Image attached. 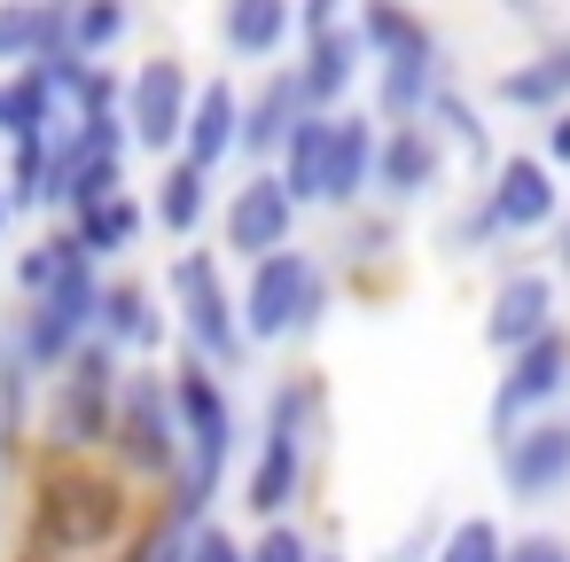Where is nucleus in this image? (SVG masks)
<instances>
[{"label": "nucleus", "mask_w": 570, "mask_h": 562, "mask_svg": "<svg viewBox=\"0 0 570 562\" xmlns=\"http://www.w3.org/2000/svg\"><path fill=\"white\" fill-rule=\"evenodd\" d=\"M321 461H328V383H321L313 367L274 375L266 398H258V422H250V461H243L235 507H243L250 523L305 515Z\"/></svg>", "instance_id": "f257e3e1"}, {"label": "nucleus", "mask_w": 570, "mask_h": 562, "mask_svg": "<svg viewBox=\"0 0 570 562\" xmlns=\"http://www.w3.org/2000/svg\"><path fill=\"white\" fill-rule=\"evenodd\" d=\"M173 398H180V469L157 492V507L188 531H204L235 484V469L250 461V422L235 398V375L204 367L196 352H173Z\"/></svg>", "instance_id": "f03ea898"}, {"label": "nucleus", "mask_w": 570, "mask_h": 562, "mask_svg": "<svg viewBox=\"0 0 570 562\" xmlns=\"http://www.w3.org/2000/svg\"><path fill=\"white\" fill-rule=\"evenodd\" d=\"M141 523V484H126L110 461H56L32 453L24 469V546L56 562H102Z\"/></svg>", "instance_id": "7ed1b4c3"}, {"label": "nucleus", "mask_w": 570, "mask_h": 562, "mask_svg": "<svg viewBox=\"0 0 570 562\" xmlns=\"http://www.w3.org/2000/svg\"><path fill=\"white\" fill-rule=\"evenodd\" d=\"M165 297H173V352H196L204 367L219 375H250L258 367V344L243 328V266L219 250V243H180L165 250Z\"/></svg>", "instance_id": "20e7f679"}, {"label": "nucleus", "mask_w": 570, "mask_h": 562, "mask_svg": "<svg viewBox=\"0 0 570 562\" xmlns=\"http://www.w3.org/2000/svg\"><path fill=\"white\" fill-rule=\"evenodd\" d=\"M336 297H344V282H336L328 250L289 243V250L243 266V328H250L258 352H305L328 328Z\"/></svg>", "instance_id": "39448f33"}, {"label": "nucleus", "mask_w": 570, "mask_h": 562, "mask_svg": "<svg viewBox=\"0 0 570 562\" xmlns=\"http://www.w3.org/2000/svg\"><path fill=\"white\" fill-rule=\"evenodd\" d=\"M126 352L110 336H87L56 375H48V406H40V453L56 461H110V430H118V391H126Z\"/></svg>", "instance_id": "423d86ee"}, {"label": "nucleus", "mask_w": 570, "mask_h": 562, "mask_svg": "<svg viewBox=\"0 0 570 562\" xmlns=\"http://www.w3.org/2000/svg\"><path fill=\"white\" fill-rule=\"evenodd\" d=\"M110 469L141 484L149 500L180 469V398H173V359H134L118 391V430H110Z\"/></svg>", "instance_id": "0eeeda50"}, {"label": "nucleus", "mask_w": 570, "mask_h": 562, "mask_svg": "<svg viewBox=\"0 0 570 562\" xmlns=\"http://www.w3.org/2000/svg\"><path fill=\"white\" fill-rule=\"evenodd\" d=\"M134 126L126 118H63L56 134V180H48V219H71L102 196L134 188Z\"/></svg>", "instance_id": "6e6552de"}, {"label": "nucleus", "mask_w": 570, "mask_h": 562, "mask_svg": "<svg viewBox=\"0 0 570 562\" xmlns=\"http://www.w3.org/2000/svg\"><path fill=\"white\" fill-rule=\"evenodd\" d=\"M297 227H305V204L282 188L274 165H235V172H227V196H219V227H212V243H219L235 266H258V258L289 250Z\"/></svg>", "instance_id": "1a4fd4ad"}, {"label": "nucleus", "mask_w": 570, "mask_h": 562, "mask_svg": "<svg viewBox=\"0 0 570 562\" xmlns=\"http://www.w3.org/2000/svg\"><path fill=\"white\" fill-rule=\"evenodd\" d=\"M102 282H110V266H79L71 282H56L48 297H24L17 313H9V344L40 367V375H56L87 336H102Z\"/></svg>", "instance_id": "9d476101"}, {"label": "nucleus", "mask_w": 570, "mask_h": 562, "mask_svg": "<svg viewBox=\"0 0 570 562\" xmlns=\"http://www.w3.org/2000/svg\"><path fill=\"white\" fill-rule=\"evenodd\" d=\"M196 63L180 48H149L126 63V126H134V149L149 165L180 157V134H188V110H196Z\"/></svg>", "instance_id": "9b49d317"}, {"label": "nucleus", "mask_w": 570, "mask_h": 562, "mask_svg": "<svg viewBox=\"0 0 570 562\" xmlns=\"http://www.w3.org/2000/svg\"><path fill=\"white\" fill-rule=\"evenodd\" d=\"M562 398H570V321H554L547 336H531L523 352H508V359H500L492 398H484V437H508L515 422L554 414Z\"/></svg>", "instance_id": "f8f14e48"}, {"label": "nucleus", "mask_w": 570, "mask_h": 562, "mask_svg": "<svg viewBox=\"0 0 570 562\" xmlns=\"http://www.w3.org/2000/svg\"><path fill=\"white\" fill-rule=\"evenodd\" d=\"M492 476L508 507H547L570 492V414H531L508 437H492Z\"/></svg>", "instance_id": "ddd939ff"}, {"label": "nucleus", "mask_w": 570, "mask_h": 562, "mask_svg": "<svg viewBox=\"0 0 570 562\" xmlns=\"http://www.w3.org/2000/svg\"><path fill=\"white\" fill-rule=\"evenodd\" d=\"M476 188H484V204H492V219H500L508 243H539V235H554L562 211H570V188H562V172H554L539 149H500V165H492Z\"/></svg>", "instance_id": "4468645a"}, {"label": "nucleus", "mask_w": 570, "mask_h": 562, "mask_svg": "<svg viewBox=\"0 0 570 562\" xmlns=\"http://www.w3.org/2000/svg\"><path fill=\"white\" fill-rule=\"evenodd\" d=\"M562 321V274L554 266H539V258H508L500 274H492V289H484V352L492 359H508V352H523L531 336H547Z\"/></svg>", "instance_id": "2eb2a0df"}, {"label": "nucleus", "mask_w": 570, "mask_h": 562, "mask_svg": "<svg viewBox=\"0 0 570 562\" xmlns=\"http://www.w3.org/2000/svg\"><path fill=\"white\" fill-rule=\"evenodd\" d=\"M453 141L430 126V118H406V126H383V165H375V204L391 211H430L445 204L453 188Z\"/></svg>", "instance_id": "dca6fc26"}, {"label": "nucleus", "mask_w": 570, "mask_h": 562, "mask_svg": "<svg viewBox=\"0 0 570 562\" xmlns=\"http://www.w3.org/2000/svg\"><path fill=\"white\" fill-rule=\"evenodd\" d=\"M406 219L414 211H391V204H360L336 219V243H328V266L352 297H391L399 274H406Z\"/></svg>", "instance_id": "f3484780"}, {"label": "nucleus", "mask_w": 570, "mask_h": 562, "mask_svg": "<svg viewBox=\"0 0 570 562\" xmlns=\"http://www.w3.org/2000/svg\"><path fill=\"white\" fill-rule=\"evenodd\" d=\"M102 336L126 352V359H165L180 336H173V297L165 282L134 274V266H110L102 282Z\"/></svg>", "instance_id": "a211bd4d"}, {"label": "nucleus", "mask_w": 570, "mask_h": 562, "mask_svg": "<svg viewBox=\"0 0 570 562\" xmlns=\"http://www.w3.org/2000/svg\"><path fill=\"white\" fill-rule=\"evenodd\" d=\"M212 40L227 56V71H266L297 56V0H219L212 9Z\"/></svg>", "instance_id": "6ab92c4d"}, {"label": "nucleus", "mask_w": 570, "mask_h": 562, "mask_svg": "<svg viewBox=\"0 0 570 562\" xmlns=\"http://www.w3.org/2000/svg\"><path fill=\"white\" fill-rule=\"evenodd\" d=\"M305 118H313V102H305V87H297V63L250 71V79H243V165H274Z\"/></svg>", "instance_id": "aec40b11"}, {"label": "nucleus", "mask_w": 570, "mask_h": 562, "mask_svg": "<svg viewBox=\"0 0 570 562\" xmlns=\"http://www.w3.org/2000/svg\"><path fill=\"white\" fill-rule=\"evenodd\" d=\"M219 196H227L219 172H204V165H188V157H165L157 180H149V219H157V235H165L173 250H180V243H212Z\"/></svg>", "instance_id": "412c9836"}, {"label": "nucleus", "mask_w": 570, "mask_h": 562, "mask_svg": "<svg viewBox=\"0 0 570 562\" xmlns=\"http://www.w3.org/2000/svg\"><path fill=\"white\" fill-rule=\"evenodd\" d=\"M375 165H383V118L367 102L336 110V141H328V188H321V211L344 219L360 204H375Z\"/></svg>", "instance_id": "4be33fe9"}, {"label": "nucleus", "mask_w": 570, "mask_h": 562, "mask_svg": "<svg viewBox=\"0 0 570 562\" xmlns=\"http://www.w3.org/2000/svg\"><path fill=\"white\" fill-rule=\"evenodd\" d=\"M180 157L204 165V172H219V180L243 165V79L235 71H204L188 134H180Z\"/></svg>", "instance_id": "5701e85b"}, {"label": "nucleus", "mask_w": 570, "mask_h": 562, "mask_svg": "<svg viewBox=\"0 0 570 562\" xmlns=\"http://www.w3.org/2000/svg\"><path fill=\"white\" fill-rule=\"evenodd\" d=\"M484 102L508 110V118H554V110H570V32H547L523 63H508L484 87Z\"/></svg>", "instance_id": "b1692460"}, {"label": "nucleus", "mask_w": 570, "mask_h": 562, "mask_svg": "<svg viewBox=\"0 0 570 562\" xmlns=\"http://www.w3.org/2000/svg\"><path fill=\"white\" fill-rule=\"evenodd\" d=\"M367 71H375V56H367L360 24H344V32L297 48V87H305L313 110H352V102H367Z\"/></svg>", "instance_id": "393cba45"}, {"label": "nucleus", "mask_w": 570, "mask_h": 562, "mask_svg": "<svg viewBox=\"0 0 570 562\" xmlns=\"http://www.w3.org/2000/svg\"><path fill=\"white\" fill-rule=\"evenodd\" d=\"M149 227H157V219H149V196H141V188L71 211V235H79V250H87L95 266H126V258L149 243Z\"/></svg>", "instance_id": "a878e982"}, {"label": "nucleus", "mask_w": 570, "mask_h": 562, "mask_svg": "<svg viewBox=\"0 0 570 562\" xmlns=\"http://www.w3.org/2000/svg\"><path fill=\"white\" fill-rule=\"evenodd\" d=\"M445 79H453L445 56H399V63H375V71H367V110H375L383 126L430 118V102H438Z\"/></svg>", "instance_id": "bb28decb"}, {"label": "nucleus", "mask_w": 570, "mask_h": 562, "mask_svg": "<svg viewBox=\"0 0 570 562\" xmlns=\"http://www.w3.org/2000/svg\"><path fill=\"white\" fill-rule=\"evenodd\" d=\"M79 266H87V250H79L71 219H40V227L9 250V289H17V305H24V297H48L56 282H71Z\"/></svg>", "instance_id": "cd10ccee"}, {"label": "nucleus", "mask_w": 570, "mask_h": 562, "mask_svg": "<svg viewBox=\"0 0 570 562\" xmlns=\"http://www.w3.org/2000/svg\"><path fill=\"white\" fill-rule=\"evenodd\" d=\"M352 24H360V40H367L375 63H399V56H445L438 24L414 9V0H360Z\"/></svg>", "instance_id": "c85d7f7f"}, {"label": "nucleus", "mask_w": 570, "mask_h": 562, "mask_svg": "<svg viewBox=\"0 0 570 562\" xmlns=\"http://www.w3.org/2000/svg\"><path fill=\"white\" fill-rule=\"evenodd\" d=\"M430 126H438V134L453 141V157H461V165H469L476 180H484V172L500 165V134H492L484 102H476V95H469L461 79H445V87H438V102H430Z\"/></svg>", "instance_id": "c756f323"}, {"label": "nucleus", "mask_w": 570, "mask_h": 562, "mask_svg": "<svg viewBox=\"0 0 570 562\" xmlns=\"http://www.w3.org/2000/svg\"><path fill=\"white\" fill-rule=\"evenodd\" d=\"M56 126H63V102H56V87H48L40 63L0 71V149H9V141H40Z\"/></svg>", "instance_id": "7c9ffc66"}, {"label": "nucleus", "mask_w": 570, "mask_h": 562, "mask_svg": "<svg viewBox=\"0 0 570 562\" xmlns=\"http://www.w3.org/2000/svg\"><path fill=\"white\" fill-rule=\"evenodd\" d=\"M141 40V0H71V48L95 63H126Z\"/></svg>", "instance_id": "2f4dec72"}, {"label": "nucleus", "mask_w": 570, "mask_h": 562, "mask_svg": "<svg viewBox=\"0 0 570 562\" xmlns=\"http://www.w3.org/2000/svg\"><path fill=\"white\" fill-rule=\"evenodd\" d=\"M328 141H336V110H313V118L289 134V149L274 157L282 188H289L305 211H321V188H328Z\"/></svg>", "instance_id": "473e14b6"}, {"label": "nucleus", "mask_w": 570, "mask_h": 562, "mask_svg": "<svg viewBox=\"0 0 570 562\" xmlns=\"http://www.w3.org/2000/svg\"><path fill=\"white\" fill-rule=\"evenodd\" d=\"M500 250H508V235H500L484 188H469V196L438 219V258H445V266H476V258H500Z\"/></svg>", "instance_id": "72a5a7b5"}, {"label": "nucleus", "mask_w": 570, "mask_h": 562, "mask_svg": "<svg viewBox=\"0 0 570 562\" xmlns=\"http://www.w3.org/2000/svg\"><path fill=\"white\" fill-rule=\"evenodd\" d=\"M188 546H196V531H188V523H173V515L149 500V507H141V523L118 539V554H110V562H188Z\"/></svg>", "instance_id": "f704fd0d"}, {"label": "nucleus", "mask_w": 570, "mask_h": 562, "mask_svg": "<svg viewBox=\"0 0 570 562\" xmlns=\"http://www.w3.org/2000/svg\"><path fill=\"white\" fill-rule=\"evenodd\" d=\"M508 546H515V531L500 523V515H453L445 523V539H438V562H508Z\"/></svg>", "instance_id": "c9c22d12"}, {"label": "nucleus", "mask_w": 570, "mask_h": 562, "mask_svg": "<svg viewBox=\"0 0 570 562\" xmlns=\"http://www.w3.org/2000/svg\"><path fill=\"white\" fill-rule=\"evenodd\" d=\"M328 546V531H313L305 515H282V523H250V562H313Z\"/></svg>", "instance_id": "e433bc0d"}, {"label": "nucleus", "mask_w": 570, "mask_h": 562, "mask_svg": "<svg viewBox=\"0 0 570 562\" xmlns=\"http://www.w3.org/2000/svg\"><path fill=\"white\" fill-rule=\"evenodd\" d=\"M445 523H453L445 507H422V515H414V523H406V531H399V539H391L375 562H438V539H445Z\"/></svg>", "instance_id": "4c0bfd02"}, {"label": "nucleus", "mask_w": 570, "mask_h": 562, "mask_svg": "<svg viewBox=\"0 0 570 562\" xmlns=\"http://www.w3.org/2000/svg\"><path fill=\"white\" fill-rule=\"evenodd\" d=\"M360 17V0H297V48L305 40H328V32H344Z\"/></svg>", "instance_id": "58836bf2"}, {"label": "nucleus", "mask_w": 570, "mask_h": 562, "mask_svg": "<svg viewBox=\"0 0 570 562\" xmlns=\"http://www.w3.org/2000/svg\"><path fill=\"white\" fill-rule=\"evenodd\" d=\"M188 562H250V539H243L235 523H219V515H212V523L196 531V546H188Z\"/></svg>", "instance_id": "ea45409f"}, {"label": "nucleus", "mask_w": 570, "mask_h": 562, "mask_svg": "<svg viewBox=\"0 0 570 562\" xmlns=\"http://www.w3.org/2000/svg\"><path fill=\"white\" fill-rule=\"evenodd\" d=\"M508 562H570V539L562 531H515V546H508Z\"/></svg>", "instance_id": "a19ab883"}, {"label": "nucleus", "mask_w": 570, "mask_h": 562, "mask_svg": "<svg viewBox=\"0 0 570 562\" xmlns=\"http://www.w3.org/2000/svg\"><path fill=\"white\" fill-rule=\"evenodd\" d=\"M539 157L570 180V110H554V118H539Z\"/></svg>", "instance_id": "79ce46f5"}, {"label": "nucleus", "mask_w": 570, "mask_h": 562, "mask_svg": "<svg viewBox=\"0 0 570 562\" xmlns=\"http://www.w3.org/2000/svg\"><path fill=\"white\" fill-rule=\"evenodd\" d=\"M547 9H554V0H500V17H515L531 32H547Z\"/></svg>", "instance_id": "37998d69"}, {"label": "nucleus", "mask_w": 570, "mask_h": 562, "mask_svg": "<svg viewBox=\"0 0 570 562\" xmlns=\"http://www.w3.org/2000/svg\"><path fill=\"white\" fill-rule=\"evenodd\" d=\"M547 250H554V258H547V266H554V274H562V282H570V211H562V227H554V235H547Z\"/></svg>", "instance_id": "c03bdc74"}, {"label": "nucleus", "mask_w": 570, "mask_h": 562, "mask_svg": "<svg viewBox=\"0 0 570 562\" xmlns=\"http://www.w3.org/2000/svg\"><path fill=\"white\" fill-rule=\"evenodd\" d=\"M17 227H24V219H17V204H9V188H0V258H9V250H17Z\"/></svg>", "instance_id": "a18cd8bd"}, {"label": "nucleus", "mask_w": 570, "mask_h": 562, "mask_svg": "<svg viewBox=\"0 0 570 562\" xmlns=\"http://www.w3.org/2000/svg\"><path fill=\"white\" fill-rule=\"evenodd\" d=\"M9 562H56V554H40V546H17V554H9Z\"/></svg>", "instance_id": "49530a36"}, {"label": "nucleus", "mask_w": 570, "mask_h": 562, "mask_svg": "<svg viewBox=\"0 0 570 562\" xmlns=\"http://www.w3.org/2000/svg\"><path fill=\"white\" fill-rule=\"evenodd\" d=\"M313 562H352V554H344V546H336V539H328V546H321V554H313Z\"/></svg>", "instance_id": "de8ad7c7"}, {"label": "nucleus", "mask_w": 570, "mask_h": 562, "mask_svg": "<svg viewBox=\"0 0 570 562\" xmlns=\"http://www.w3.org/2000/svg\"><path fill=\"white\" fill-rule=\"evenodd\" d=\"M0 562H9V515H0Z\"/></svg>", "instance_id": "09e8293b"}, {"label": "nucleus", "mask_w": 570, "mask_h": 562, "mask_svg": "<svg viewBox=\"0 0 570 562\" xmlns=\"http://www.w3.org/2000/svg\"><path fill=\"white\" fill-rule=\"evenodd\" d=\"M0 476H9V437H0Z\"/></svg>", "instance_id": "8fccbe9b"}, {"label": "nucleus", "mask_w": 570, "mask_h": 562, "mask_svg": "<svg viewBox=\"0 0 570 562\" xmlns=\"http://www.w3.org/2000/svg\"><path fill=\"white\" fill-rule=\"evenodd\" d=\"M0 352H9V321H0Z\"/></svg>", "instance_id": "3c124183"}]
</instances>
